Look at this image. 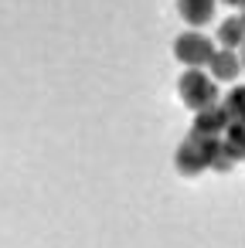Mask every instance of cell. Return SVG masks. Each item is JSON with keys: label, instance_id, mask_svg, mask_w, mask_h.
<instances>
[{"label": "cell", "instance_id": "1", "mask_svg": "<svg viewBox=\"0 0 245 248\" xmlns=\"http://www.w3.org/2000/svg\"><path fill=\"white\" fill-rule=\"evenodd\" d=\"M218 150H221V136H204V133L191 129V133L184 136V143L177 146L174 163H177V170H180L184 177H197L201 170H211Z\"/></svg>", "mask_w": 245, "mask_h": 248}, {"label": "cell", "instance_id": "2", "mask_svg": "<svg viewBox=\"0 0 245 248\" xmlns=\"http://www.w3.org/2000/svg\"><path fill=\"white\" fill-rule=\"evenodd\" d=\"M177 92H180L184 106L194 109V112L218 102V82H214L208 72H201V68H187V72L180 75V82H177Z\"/></svg>", "mask_w": 245, "mask_h": 248}, {"label": "cell", "instance_id": "3", "mask_svg": "<svg viewBox=\"0 0 245 248\" xmlns=\"http://www.w3.org/2000/svg\"><path fill=\"white\" fill-rule=\"evenodd\" d=\"M214 51H218L214 41H211L208 34H201V31H184V34H177V41H174V58H177L180 65H187V68H204Z\"/></svg>", "mask_w": 245, "mask_h": 248}, {"label": "cell", "instance_id": "4", "mask_svg": "<svg viewBox=\"0 0 245 248\" xmlns=\"http://www.w3.org/2000/svg\"><path fill=\"white\" fill-rule=\"evenodd\" d=\"M208 75L214 82H235L242 75V55H235L231 48H218L208 62Z\"/></svg>", "mask_w": 245, "mask_h": 248}, {"label": "cell", "instance_id": "5", "mask_svg": "<svg viewBox=\"0 0 245 248\" xmlns=\"http://www.w3.org/2000/svg\"><path fill=\"white\" fill-rule=\"evenodd\" d=\"M228 123H231V116H228V109L218 106V102L194 112V129L204 133V136H221V133L228 129Z\"/></svg>", "mask_w": 245, "mask_h": 248}, {"label": "cell", "instance_id": "6", "mask_svg": "<svg viewBox=\"0 0 245 248\" xmlns=\"http://www.w3.org/2000/svg\"><path fill=\"white\" fill-rule=\"evenodd\" d=\"M214 7H218V0H177V11L191 28H204L214 17Z\"/></svg>", "mask_w": 245, "mask_h": 248}, {"label": "cell", "instance_id": "7", "mask_svg": "<svg viewBox=\"0 0 245 248\" xmlns=\"http://www.w3.org/2000/svg\"><path fill=\"white\" fill-rule=\"evenodd\" d=\"M221 146L235 163L245 160V123H228V129L221 133Z\"/></svg>", "mask_w": 245, "mask_h": 248}, {"label": "cell", "instance_id": "8", "mask_svg": "<svg viewBox=\"0 0 245 248\" xmlns=\"http://www.w3.org/2000/svg\"><path fill=\"white\" fill-rule=\"evenodd\" d=\"M218 45H221V48H231V51H238V48L245 45V24H242V17L221 21V28H218Z\"/></svg>", "mask_w": 245, "mask_h": 248}, {"label": "cell", "instance_id": "9", "mask_svg": "<svg viewBox=\"0 0 245 248\" xmlns=\"http://www.w3.org/2000/svg\"><path fill=\"white\" fill-rule=\"evenodd\" d=\"M221 106L228 109L231 123H245V85H235V89L225 95V102H221Z\"/></svg>", "mask_w": 245, "mask_h": 248}, {"label": "cell", "instance_id": "10", "mask_svg": "<svg viewBox=\"0 0 245 248\" xmlns=\"http://www.w3.org/2000/svg\"><path fill=\"white\" fill-rule=\"evenodd\" d=\"M221 4H231V7H242V4H245V0H221Z\"/></svg>", "mask_w": 245, "mask_h": 248}, {"label": "cell", "instance_id": "11", "mask_svg": "<svg viewBox=\"0 0 245 248\" xmlns=\"http://www.w3.org/2000/svg\"><path fill=\"white\" fill-rule=\"evenodd\" d=\"M242 72H245V45H242Z\"/></svg>", "mask_w": 245, "mask_h": 248}, {"label": "cell", "instance_id": "12", "mask_svg": "<svg viewBox=\"0 0 245 248\" xmlns=\"http://www.w3.org/2000/svg\"><path fill=\"white\" fill-rule=\"evenodd\" d=\"M238 17H242V24H245V4H242V14H238Z\"/></svg>", "mask_w": 245, "mask_h": 248}]
</instances>
